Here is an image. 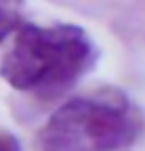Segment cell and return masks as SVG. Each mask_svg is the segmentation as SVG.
Segmentation results:
<instances>
[{
    "mask_svg": "<svg viewBox=\"0 0 145 151\" xmlns=\"http://www.w3.org/2000/svg\"><path fill=\"white\" fill-rule=\"evenodd\" d=\"M97 46L74 23H23L11 50L2 57L0 78L19 92L50 101L65 94L93 67Z\"/></svg>",
    "mask_w": 145,
    "mask_h": 151,
    "instance_id": "cell-1",
    "label": "cell"
},
{
    "mask_svg": "<svg viewBox=\"0 0 145 151\" xmlns=\"http://www.w3.org/2000/svg\"><path fill=\"white\" fill-rule=\"evenodd\" d=\"M145 130L143 111L118 88L67 99L44 122L40 151H122Z\"/></svg>",
    "mask_w": 145,
    "mask_h": 151,
    "instance_id": "cell-2",
    "label": "cell"
},
{
    "mask_svg": "<svg viewBox=\"0 0 145 151\" xmlns=\"http://www.w3.org/2000/svg\"><path fill=\"white\" fill-rule=\"evenodd\" d=\"M19 6L21 0H0V44L23 25Z\"/></svg>",
    "mask_w": 145,
    "mask_h": 151,
    "instance_id": "cell-3",
    "label": "cell"
},
{
    "mask_svg": "<svg viewBox=\"0 0 145 151\" xmlns=\"http://www.w3.org/2000/svg\"><path fill=\"white\" fill-rule=\"evenodd\" d=\"M0 151H21L19 141L13 134H0Z\"/></svg>",
    "mask_w": 145,
    "mask_h": 151,
    "instance_id": "cell-4",
    "label": "cell"
}]
</instances>
